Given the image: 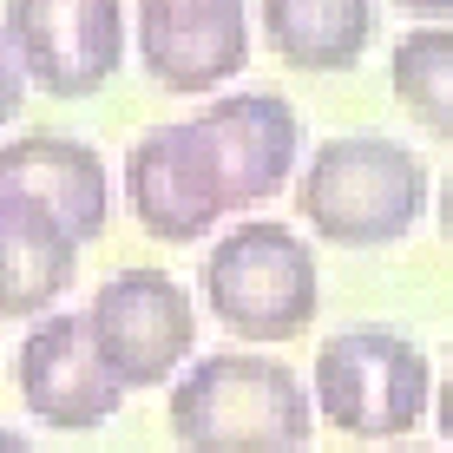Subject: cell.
I'll return each instance as SVG.
<instances>
[{
    "mask_svg": "<svg viewBox=\"0 0 453 453\" xmlns=\"http://www.w3.org/2000/svg\"><path fill=\"white\" fill-rule=\"evenodd\" d=\"M296 211L322 243L342 250H381L401 243L427 211V165L395 138H329L309 151L296 178Z\"/></svg>",
    "mask_w": 453,
    "mask_h": 453,
    "instance_id": "1",
    "label": "cell"
},
{
    "mask_svg": "<svg viewBox=\"0 0 453 453\" xmlns=\"http://www.w3.org/2000/svg\"><path fill=\"white\" fill-rule=\"evenodd\" d=\"M316 427L303 381L270 355H204L171 388V434L184 453H296Z\"/></svg>",
    "mask_w": 453,
    "mask_h": 453,
    "instance_id": "2",
    "label": "cell"
},
{
    "mask_svg": "<svg viewBox=\"0 0 453 453\" xmlns=\"http://www.w3.org/2000/svg\"><path fill=\"white\" fill-rule=\"evenodd\" d=\"M316 257L289 224H237L204 257V303L243 342H289L316 322Z\"/></svg>",
    "mask_w": 453,
    "mask_h": 453,
    "instance_id": "3",
    "label": "cell"
},
{
    "mask_svg": "<svg viewBox=\"0 0 453 453\" xmlns=\"http://www.w3.org/2000/svg\"><path fill=\"white\" fill-rule=\"evenodd\" d=\"M434 368L395 329H342L316 355V408L335 434L355 441H395L427 420Z\"/></svg>",
    "mask_w": 453,
    "mask_h": 453,
    "instance_id": "4",
    "label": "cell"
},
{
    "mask_svg": "<svg viewBox=\"0 0 453 453\" xmlns=\"http://www.w3.org/2000/svg\"><path fill=\"white\" fill-rule=\"evenodd\" d=\"M86 329L99 342V362L119 374V388H165L197 342V309L178 276L119 270L92 296Z\"/></svg>",
    "mask_w": 453,
    "mask_h": 453,
    "instance_id": "5",
    "label": "cell"
},
{
    "mask_svg": "<svg viewBox=\"0 0 453 453\" xmlns=\"http://www.w3.org/2000/svg\"><path fill=\"white\" fill-rule=\"evenodd\" d=\"M0 27L46 99H92L125 66V0H7Z\"/></svg>",
    "mask_w": 453,
    "mask_h": 453,
    "instance_id": "6",
    "label": "cell"
},
{
    "mask_svg": "<svg viewBox=\"0 0 453 453\" xmlns=\"http://www.w3.org/2000/svg\"><path fill=\"white\" fill-rule=\"evenodd\" d=\"M191 125L211 151L224 211L263 204V197H276L289 184L296 151H303V119H296L289 99H276V92H237V99H211Z\"/></svg>",
    "mask_w": 453,
    "mask_h": 453,
    "instance_id": "7",
    "label": "cell"
},
{
    "mask_svg": "<svg viewBox=\"0 0 453 453\" xmlns=\"http://www.w3.org/2000/svg\"><path fill=\"white\" fill-rule=\"evenodd\" d=\"M125 197H132V217L145 224V237H158V243H191L224 217V191H217L211 151H204L191 119L151 125L132 145V158H125Z\"/></svg>",
    "mask_w": 453,
    "mask_h": 453,
    "instance_id": "8",
    "label": "cell"
},
{
    "mask_svg": "<svg viewBox=\"0 0 453 453\" xmlns=\"http://www.w3.org/2000/svg\"><path fill=\"white\" fill-rule=\"evenodd\" d=\"M20 395H27V414L46 420V427L92 434L119 414L125 388L99 362V342H92L86 316H46L20 342Z\"/></svg>",
    "mask_w": 453,
    "mask_h": 453,
    "instance_id": "9",
    "label": "cell"
},
{
    "mask_svg": "<svg viewBox=\"0 0 453 453\" xmlns=\"http://www.w3.org/2000/svg\"><path fill=\"white\" fill-rule=\"evenodd\" d=\"M0 197H27V204L53 211L80 243L99 237L105 211H112V184H105L99 151L59 132H27L0 145Z\"/></svg>",
    "mask_w": 453,
    "mask_h": 453,
    "instance_id": "10",
    "label": "cell"
},
{
    "mask_svg": "<svg viewBox=\"0 0 453 453\" xmlns=\"http://www.w3.org/2000/svg\"><path fill=\"white\" fill-rule=\"evenodd\" d=\"M138 59L165 92H217L224 80H237L250 59V20L243 7H217V13H138Z\"/></svg>",
    "mask_w": 453,
    "mask_h": 453,
    "instance_id": "11",
    "label": "cell"
},
{
    "mask_svg": "<svg viewBox=\"0 0 453 453\" xmlns=\"http://www.w3.org/2000/svg\"><path fill=\"white\" fill-rule=\"evenodd\" d=\"M80 237L27 197H0V316H40L73 289Z\"/></svg>",
    "mask_w": 453,
    "mask_h": 453,
    "instance_id": "12",
    "label": "cell"
},
{
    "mask_svg": "<svg viewBox=\"0 0 453 453\" xmlns=\"http://www.w3.org/2000/svg\"><path fill=\"white\" fill-rule=\"evenodd\" d=\"M263 34L296 73H349L374 40V0H263Z\"/></svg>",
    "mask_w": 453,
    "mask_h": 453,
    "instance_id": "13",
    "label": "cell"
},
{
    "mask_svg": "<svg viewBox=\"0 0 453 453\" xmlns=\"http://www.w3.org/2000/svg\"><path fill=\"white\" fill-rule=\"evenodd\" d=\"M388 86L414 112L420 132L453 145V27H414V34H401L395 59H388Z\"/></svg>",
    "mask_w": 453,
    "mask_h": 453,
    "instance_id": "14",
    "label": "cell"
},
{
    "mask_svg": "<svg viewBox=\"0 0 453 453\" xmlns=\"http://www.w3.org/2000/svg\"><path fill=\"white\" fill-rule=\"evenodd\" d=\"M20 99H27V66H20V53H13L7 27H0V132L13 125V112H20Z\"/></svg>",
    "mask_w": 453,
    "mask_h": 453,
    "instance_id": "15",
    "label": "cell"
},
{
    "mask_svg": "<svg viewBox=\"0 0 453 453\" xmlns=\"http://www.w3.org/2000/svg\"><path fill=\"white\" fill-rule=\"evenodd\" d=\"M217 7H243V0H138V13H217Z\"/></svg>",
    "mask_w": 453,
    "mask_h": 453,
    "instance_id": "16",
    "label": "cell"
},
{
    "mask_svg": "<svg viewBox=\"0 0 453 453\" xmlns=\"http://www.w3.org/2000/svg\"><path fill=\"white\" fill-rule=\"evenodd\" d=\"M434 420H441V434H447V447H453V368H447L441 395H434Z\"/></svg>",
    "mask_w": 453,
    "mask_h": 453,
    "instance_id": "17",
    "label": "cell"
},
{
    "mask_svg": "<svg viewBox=\"0 0 453 453\" xmlns=\"http://www.w3.org/2000/svg\"><path fill=\"white\" fill-rule=\"evenodd\" d=\"M441 230H447V243H453V171H447V184H441Z\"/></svg>",
    "mask_w": 453,
    "mask_h": 453,
    "instance_id": "18",
    "label": "cell"
},
{
    "mask_svg": "<svg viewBox=\"0 0 453 453\" xmlns=\"http://www.w3.org/2000/svg\"><path fill=\"white\" fill-rule=\"evenodd\" d=\"M395 7H408V13H453V0H395Z\"/></svg>",
    "mask_w": 453,
    "mask_h": 453,
    "instance_id": "19",
    "label": "cell"
},
{
    "mask_svg": "<svg viewBox=\"0 0 453 453\" xmlns=\"http://www.w3.org/2000/svg\"><path fill=\"white\" fill-rule=\"evenodd\" d=\"M0 453H34V447H27L20 434H13V427H0Z\"/></svg>",
    "mask_w": 453,
    "mask_h": 453,
    "instance_id": "20",
    "label": "cell"
},
{
    "mask_svg": "<svg viewBox=\"0 0 453 453\" xmlns=\"http://www.w3.org/2000/svg\"><path fill=\"white\" fill-rule=\"evenodd\" d=\"M395 453H420V447H395Z\"/></svg>",
    "mask_w": 453,
    "mask_h": 453,
    "instance_id": "21",
    "label": "cell"
}]
</instances>
